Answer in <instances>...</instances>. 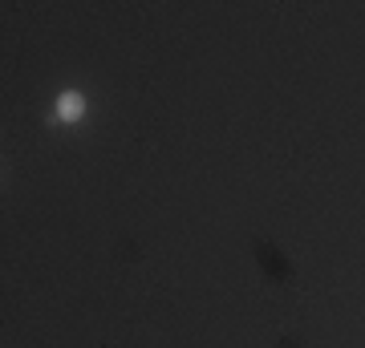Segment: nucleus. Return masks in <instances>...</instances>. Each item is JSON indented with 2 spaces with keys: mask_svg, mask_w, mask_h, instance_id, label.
Wrapping results in <instances>:
<instances>
[{
  "mask_svg": "<svg viewBox=\"0 0 365 348\" xmlns=\"http://www.w3.org/2000/svg\"><path fill=\"white\" fill-rule=\"evenodd\" d=\"M57 117H61V122H81V117H86V97H81L78 90H66L57 97Z\"/></svg>",
  "mask_w": 365,
  "mask_h": 348,
  "instance_id": "f257e3e1",
  "label": "nucleus"
}]
</instances>
